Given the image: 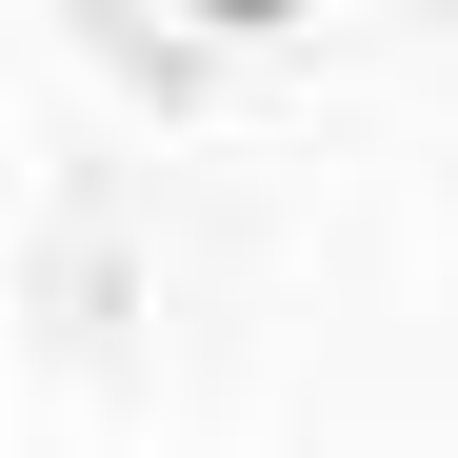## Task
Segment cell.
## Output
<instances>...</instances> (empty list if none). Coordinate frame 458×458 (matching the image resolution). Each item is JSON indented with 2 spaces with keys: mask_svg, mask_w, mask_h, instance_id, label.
Masks as SVG:
<instances>
[{
  "mask_svg": "<svg viewBox=\"0 0 458 458\" xmlns=\"http://www.w3.org/2000/svg\"><path fill=\"white\" fill-rule=\"evenodd\" d=\"M199 21H299V0H199Z\"/></svg>",
  "mask_w": 458,
  "mask_h": 458,
  "instance_id": "1",
  "label": "cell"
}]
</instances>
